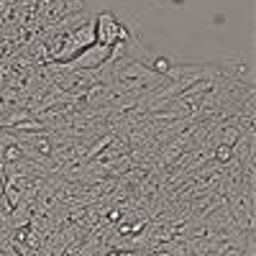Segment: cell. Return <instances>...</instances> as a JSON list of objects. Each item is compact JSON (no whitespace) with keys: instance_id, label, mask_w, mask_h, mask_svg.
<instances>
[{"instance_id":"obj_3","label":"cell","mask_w":256,"mask_h":256,"mask_svg":"<svg viewBox=\"0 0 256 256\" xmlns=\"http://www.w3.org/2000/svg\"><path fill=\"white\" fill-rule=\"evenodd\" d=\"M156 70H159V72H166V62H164V59L156 62Z\"/></svg>"},{"instance_id":"obj_1","label":"cell","mask_w":256,"mask_h":256,"mask_svg":"<svg viewBox=\"0 0 256 256\" xmlns=\"http://www.w3.org/2000/svg\"><path fill=\"white\" fill-rule=\"evenodd\" d=\"M118 36H123V31L118 28V24L113 20V16H110V13H102V16L98 18L95 44H102V46H110V49H113V44H116Z\"/></svg>"},{"instance_id":"obj_4","label":"cell","mask_w":256,"mask_h":256,"mask_svg":"<svg viewBox=\"0 0 256 256\" xmlns=\"http://www.w3.org/2000/svg\"><path fill=\"white\" fill-rule=\"evenodd\" d=\"M110 256H136V254H110Z\"/></svg>"},{"instance_id":"obj_2","label":"cell","mask_w":256,"mask_h":256,"mask_svg":"<svg viewBox=\"0 0 256 256\" xmlns=\"http://www.w3.org/2000/svg\"><path fill=\"white\" fill-rule=\"evenodd\" d=\"M218 159H220V162L230 159V148H228V146H220V152H218Z\"/></svg>"}]
</instances>
